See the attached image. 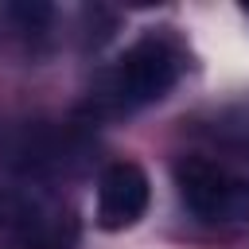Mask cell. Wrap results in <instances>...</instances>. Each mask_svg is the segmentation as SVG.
Returning <instances> with one entry per match:
<instances>
[{
	"label": "cell",
	"instance_id": "3957f363",
	"mask_svg": "<svg viewBox=\"0 0 249 249\" xmlns=\"http://www.w3.org/2000/svg\"><path fill=\"white\" fill-rule=\"evenodd\" d=\"M179 51L160 39V35H144L140 43H132L117 66L105 78V93L113 109H140L160 101L175 82H179Z\"/></svg>",
	"mask_w": 249,
	"mask_h": 249
},
{
	"label": "cell",
	"instance_id": "7a4b0ae2",
	"mask_svg": "<svg viewBox=\"0 0 249 249\" xmlns=\"http://www.w3.org/2000/svg\"><path fill=\"white\" fill-rule=\"evenodd\" d=\"M78 214L43 187L0 195V249H74Z\"/></svg>",
	"mask_w": 249,
	"mask_h": 249
},
{
	"label": "cell",
	"instance_id": "5b68a950",
	"mask_svg": "<svg viewBox=\"0 0 249 249\" xmlns=\"http://www.w3.org/2000/svg\"><path fill=\"white\" fill-rule=\"evenodd\" d=\"M152 187L140 163L117 160L97 179V226L101 230H128L148 210Z\"/></svg>",
	"mask_w": 249,
	"mask_h": 249
},
{
	"label": "cell",
	"instance_id": "277c9868",
	"mask_svg": "<svg viewBox=\"0 0 249 249\" xmlns=\"http://www.w3.org/2000/svg\"><path fill=\"white\" fill-rule=\"evenodd\" d=\"M175 183L187 210L202 222H249V183L230 175L226 167L202 156H187L175 167Z\"/></svg>",
	"mask_w": 249,
	"mask_h": 249
},
{
	"label": "cell",
	"instance_id": "6da1fadb",
	"mask_svg": "<svg viewBox=\"0 0 249 249\" xmlns=\"http://www.w3.org/2000/svg\"><path fill=\"white\" fill-rule=\"evenodd\" d=\"M89 160V140L78 128L51 121H19L0 128V167L23 179H58L82 171Z\"/></svg>",
	"mask_w": 249,
	"mask_h": 249
}]
</instances>
